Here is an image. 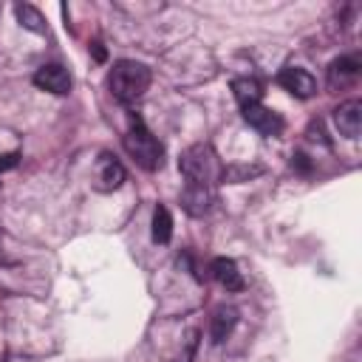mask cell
<instances>
[{
    "mask_svg": "<svg viewBox=\"0 0 362 362\" xmlns=\"http://www.w3.org/2000/svg\"><path fill=\"white\" fill-rule=\"evenodd\" d=\"M240 113H243V122H246L249 127H255L257 133H263V136H280V133H283V119H280L274 110H269L263 102L249 105V107H243Z\"/></svg>",
    "mask_w": 362,
    "mask_h": 362,
    "instance_id": "cell-7",
    "label": "cell"
},
{
    "mask_svg": "<svg viewBox=\"0 0 362 362\" xmlns=\"http://www.w3.org/2000/svg\"><path fill=\"white\" fill-rule=\"evenodd\" d=\"M235 322H238V311H235L232 305H221V308H215L212 322H209V337H212V342L221 345V342L232 334Z\"/></svg>",
    "mask_w": 362,
    "mask_h": 362,
    "instance_id": "cell-11",
    "label": "cell"
},
{
    "mask_svg": "<svg viewBox=\"0 0 362 362\" xmlns=\"http://www.w3.org/2000/svg\"><path fill=\"white\" fill-rule=\"evenodd\" d=\"M277 82H280L283 90H288V93L297 96V99H311V96L317 93V79H314L305 68H297V65L280 68Z\"/></svg>",
    "mask_w": 362,
    "mask_h": 362,
    "instance_id": "cell-5",
    "label": "cell"
},
{
    "mask_svg": "<svg viewBox=\"0 0 362 362\" xmlns=\"http://www.w3.org/2000/svg\"><path fill=\"white\" fill-rule=\"evenodd\" d=\"M124 184V167L113 153H102L93 167V187L99 192H113Z\"/></svg>",
    "mask_w": 362,
    "mask_h": 362,
    "instance_id": "cell-4",
    "label": "cell"
},
{
    "mask_svg": "<svg viewBox=\"0 0 362 362\" xmlns=\"http://www.w3.org/2000/svg\"><path fill=\"white\" fill-rule=\"evenodd\" d=\"M232 93H235V102L240 105V110L249 107V105H257V102L263 99L260 82H257V79H249V76H238V79H232Z\"/></svg>",
    "mask_w": 362,
    "mask_h": 362,
    "instance_id": "cell-12",
    "label": "cell"
},
{
    "mask_svg": "<svg viewBox=\"0 0 362 362\" xmlns=\"http://www.w3.org/2000/svg\"><path fill=\"white\" fill-rule=\"evenodd\" d=\"M334 127L339 130V136L345 139H356L362 130V102L359 99H348L339 107H334Z\"/></svg>",
    "mask_w": 362,
    "mask_h": 362,
    "instance_id": "cell-8",
    "label": "cell"
},
{
    "mask_svg": "<svg viewBox=\"0 0 362 362\" xmlns=\"http://www.w3.org/2000/svg\"><path fill=\"white\" fill-rule=\"evenodd\" d=\"M178 170L187 178V184H204V187H209L212 181H221V170L223 167L218 161V153L209 144L198 141V144H192V147H187L181 153Z\"/></svg>",
    "mask_w": 362,
    "mask_h": 362,
    "instance_id": "cell-3",
    "label": "cell"
},
{
    "mask_svg": "<svg viewBox=\"0 0 362 362\" xmlns=\"http://www.w3.org/2000/svg\"><path fill=\"white\" fill-rule=\"evenodd\" d=\"M257 175H263L260 164H226L221 170V181H226V184H243V181H252Z\"/></svg>",
    "mask_w": 362,
    "mask_h": 362,
    "instance_id": "cell-15",
    "label": "cell"
},
{
    "mask_svg": "<svg viewBox=\"0 0 362 362\" xmlns=\"http://www.w3.org/2000/svg\"><path fill=\"white\" fill-rule=\"evenodd\" d=\"M359 76V59L356 57H339L328 65V82L337 88V85H345L351 79Z\"/></svg>",
    "mask_w": 362,
    "mask_h": 362,
    "instance_id": "cell-13",
    "label": "cell"
},
{
    "mask_svg": "<svg viewBox=\"0 0 362 362\" xmlns=\"http://www.w3.org/2000/svg\"><path fill=\"white\" fill-rule=\"evenodd\" d=\"M14 17H17V23L25 31H34V34H42L45 31V20H42L40 8H34L31 3H17L14 6Z\"/></svg>",
    "mask_w": 362,
    "mask_h": 362,
    "instance_id": "cell-14",
    "label": "cell"
},
{
    "mask_svg": "<svg viewBox=\"0 0 362 362\" xmlns=\"http://www.w3.org/2000/svg\"><path fill=\"white\" fill-rule=\"evenodd\" d=\"M212 201H215V195H212V189L204 187V184H187L184 192H181V206H184L189 215H204V212H209Z\"/></svg>",
    "mask_w": 362,
    "mask_h": 362,
    "instance_id": "cell-9",
    "label": "cell"
},
{
    "mask_svg": "<svg viewBox=\"0 0 362 362\" xmlns=\"http://www.w3.org/2000/svg\"><path fill=\"white\" fill-rule=\"evenodd\" d=\"M34 85H37L40 90L54 93V96H65V93L71 90V74H68L62 65L48 62V65H40V68L34 71Z\"/></svg>",
    "mask_w": 362,
    "mask_h": 362,
    "instance_id": "cell-6",
    "label": "cell"
},
{
    "mask_svg": "<svg viewBox=\"0 0 362 362\" xmlns=\"http://www.w3.org/2000/svg\"><path fill=\"white\" fill-rule=\"evenodd\" d=\"M17 161H20V153H3V156H0V173L17 167Z\"/></svg>",
    "mask_w": 362,
    "mask_h": 362,
    "instance_id": "cell-17",
    "label": "cell"
},
{
    "mask_svg": "<svg viewBox=\"0 0 362 362\" xmlns=\"http://www.w3.org/2000/svg\"><path fill=\"white\" fill-rule=\"evenodd\" d=\"M212 277L226 288V291H240L243 288V274L238 272V263L232 257H215L209 263Z\"/></svg>",
    "mask_w": 362,
    "mask_h": 362,
    "instance_id": "cell-10",
    "label": "cell"
},
{
    "mask_svg": "<svg viewBox=\"0 0 362 362\" xmlns=\"http://www.w3.org/2000/svg\"><path fill=\"white\" fill-rule=\"evenodd\" d=\"M153 240L156 243H170V238H173V218H170V209L167 206H156L153 209Z\"/></svg>",
    "mask_w": 362,
    "mask_h": 362,
    "instance_id": "cell-16",
    "label": "cell"
},
{
    "mask_svg": "<svg viewBox=\"0 0 362 362\" xmlns=\"http://www.w3.org/2000/svg\"><path fill=\"white\" fill-rule=\"evenodd\" d=\"M122 144H124L127 156H130L141 170H147V173L161 170V164H164V144L147 130V124L141 122V116H136V113L130 116V127H127Z\"/></svg>",
    "mask_w": 362,
    "mask_h": 362,
    "instance_id": "cell-2",
    "label": "cell"
},
{
    "mask_svg": "<svg viewBox=\"0 0 362 362\" xmlns=\"http://www.w3.org/2000/svg\"><path fill=\"white\" fill-rule=\"evenodd\" d=\"M0 257H3V255H0Z\"/></svg>",
    "mask_w": 362,
    "mask_h": 362,
    "instance_id": "cell-18",
    "label": "cell"
},
{
    "mask_svg": "<svg viewBox=\"0 0 362 362\" xmlns=\"http://www.w3.org/2000/svg\"><path fill=\"white\" fill-rule=\"evenodd\" d=\"M150 79H153L150 68L144 62H136V59H119L107 71V88H110L113 99H119L124 105L141 99L144 90L150 88Z\"/></svg>",
    "mask_w": 362,
    "mask_h": 362,
    "instance_id": "cell-1",
    "label": "cell"
}]
</instances>
